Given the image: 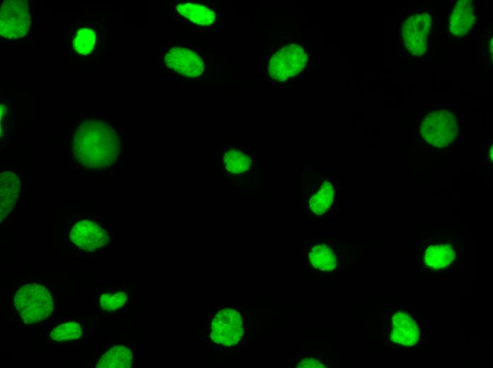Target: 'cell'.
Returning a JSON list of instances; mask_svg holds the SVG:
<instances>
[{"mask_svg":"<svg viewBox=\"0 0 493 368\" xmlns=\"http://www.w3.org/2000/svg\"><path fill=\"white\" fill-rule=\"evenodd\" d=\"M122 138L105 116L80 117L68 139L72 162L78 168L101 171L116 164L121 156Z\"/></svg>","mask_w":493,"mask_h":368,"instance_id":"1","label":"cell"},{"mask_svg":"<svg viewBox=\"0 0 493 368\" xmlns=\"http://www.w3.org/2000/svg\"><path fill=\"white\" fill-rule=\"evenodd\" d=\"M420 267L431 272L455 270L463 262L462 239L453 236H431L419 239L417 244Z\"/></svg>","mask_w":493,"mask_h":368,"instance_id":"2","label":"cell"},{"mask_svg":"<svg viewBox=\"0 0 493 368\" xmlns=\"http://www.w3.org/2000/svg\"><path fill=\"white\" fill-rule=\"evenodd\" d=\"M34 33L32 1L6 0L1 3L0 40L4 44L18 45L30 41Z\"/></svg>","mask_w":493,"mask_h":368,"instance_id":"3","label":"cell"},{"mask_svg":"<svg viewBox=\"0 0 493 368\" xmlns=\"http://www.w3.org/2000/svg\"><path fill=\"white\" fill-rule=\"evenodd\" d=\"M13 302L16 314L25 324H33L47 319L55 308L50 290L37 282L25 283L18 287Z\"/></svg>","mask_w":493,"mask_h":368,"instance_id":"4","label":"cell"},{"mask_svg":"<svg viewBox=\"0 0 493 368\" xmlns=\"http://www.w3.org/2000/svg\"><path fill=\"white\" fill-rule=\"evenodd\" d=\"M159 67L175 76L195 79L205 70L202 54L195 48L180 45H165L159 51Z\"/></svg>","mask_w":493,"mask_h":368,"instance_id":"5","label":"cell"},{"mask_svg":"<svg viewBox=\"0 0 493 368\" xmlns=\"http://www.w3.org/2000/svg\"><path fill=\"white\" fill-rule=\"evenodd\" d=\"M385 338L400 348L416 347L420 342L421 328L415 313L402 307L391 310L386 321Z\"/></svg>","mask_w":493,"mask_h":368,"instance_id":"6","label":"cell"},{"mask_svg":"<svg viewBox=\"0 0 493 368\" xmlns=\"http://www.w3.org/2000/svg\"><path fill=\"white\" fill-rule=\"evenodd\" d=\"M459 132L457 116L450 110L442 109L429 113L423 118L419 132L426 142L443 149L452 144Z\"/></svg>","mask_w":493,"mask_h":368,"instance_id":"7","label":"cell"},{"mask_svg":"<svg viewBox=\"0 0 493 368\" xmlns=\"http://www.w3.org/2000/svg\"><path fill=\"white\" fill-rule=\"evenodd\" d=\"M307 61V54L302 45L286 44L270 57L267 64L268 76L273 81H285L304 70Z\"/></svg>","mask_w":493,"mask_h":368,"instance_id":"8","label":"cell"},{"mask_svg":"<svg viewBox=\"0 0 493 368\" xmlns=\"http://www.w3.org/2000/svg\"><path fill=\"white\" fill-rule=\"evenodd\" d=\"M245 333L242 312L233 307L220 310L213 317L210 325L211 340L223 347L237 345Z\"/></svg>","mask_w":493,"mask_h":368,"instance_id":"9","label":"cell"},{"mask_svg":"<svg viewBox=\"0 0 493 368\" xmlns=\"http://www.w3.org/2000/svg\"><path fill=\"white\" fill-rule=\"evenodd\" d=\"M101 42V32L97 25L72 23L66 30L65 46L69 56L94 57Z\"/></svg>","mask_w":493,"mask_h":368,"instance_id":"10","label":"cell"},{"mask_svg":"<svg viewBox=\"0 0 493 368\" xmlns=\"http://www.w3.org/2000/svg\"><path fill=\"white\" fill-rule=\"evenodd\" d=\"M70 241L79 249L96 251L106 246L110 241L109 232L99 222L89 219H80L72 224L69 231Z\"/></svg>","mask_w":493,"mask_h":368,"instance_id":"11","label":"cell"},{"mask_svg":"<svg viewBox=\"0 0 493 368\" xmlns=\"http://www.w3.org/2000/svg\"><path fill=\"white\" fill-rule=\"evenodd\" d=\"M431 18L428 13H416L404 22L402 35L407 48L412 54H422L426 47V37L431 30Z\"/></svg>","mask_w":493,"mask_h":368,"instance_id":"12","label":"cell"},{"mask_svg":"<svg viewBox=\"0 0 493 368\" xmlns=\"http://www.w3.org/2000/svg\"><path fill=\"white\" fill-rule=\"evenodd\" d=\"M306 257L310 268L322 272L336 271L341 263L336 247L329 241H319L309 246Z\"/></svg>","mask_w":493,"mask_h":368,"instance_id":"13","label":"cell"},{"mask_svg":"<svg viewBox=\"0 0 493 368\" xmlns=\"http://www.w3.org/2000/svg\"><path fill=\"white\" fill-rule=\"evenodd\" d=\"M172 14L191 25L208 28L215 22L216 14L209 6L190 1L179 2L171 8Z\"/></svg>","mask_w":493,"mask_h":368,"instance_id":"14","label":"cell"},{"mask_svg":"<svg viewBox=\"0 0 493 368\" xmlns=\"http://www.w3.org/2000/svg\"><path fill=\"white\" fill-rule=\"evenodd\" d=\"M21 183L18 176L11 171L0 174V214L1 221L13 209L18 199Z\"/></svg>","mask_w":493,"mask_h":368,"instance_id":"15","label":"cell"},{"mask_svg":"<svg viewBox=\"0 0 493 368\" xmlns=\"http://www.w3.org/2000/svg\"><path fill=\"white\" fill-rule=\"evenodd\" d=\"M336 196V187L331 180L322 181L307 200V209L312 216H321L332 205Z\"/></svg>","mask_w":493,"mask_h":368,"instance_id":"16","label":"cell"},{"mask_svg":"<svg viewBox=\"0 0 493 368\" xmlns=\"http://www.w3.org/2000/svg\"><path fill=\"white\" fill-rule=\"evenodd\" d=\"M133 352L127 345H115L103 352L95 364L96 368H128L133 362Z\"/></svg>","mask_w":493,"mask_h":368,"instance_id":"17","label":"cell"},{"mask_svg":"<svg viewBox=\"0 0 493 368\" xmlns=\"http://www.w3.org/2000/svg\"><path fill=\"white\" fill-rule=\"evenodd\" d=\"M474 21V7L471 1H459L450 18V30L454 35H463L469 31Z\"/></svg>","mask_w":493,"mask_h":368,"instance_id":"18","label":"cell"},{"mask_svg":"<svg viewBox=\"0 0 493 368\" xmlns=\"http://www.w3.org/2000/svg\"><path fill=\"white\" fill-rule=\"evenodd\" d=\"M84 324L79 321H68L55 326L50 333V338L56 342L79 340L84 335Z\"/></svg>","mask_w":493,"mask_h":368,"instance_id":"19","label":"cell"},{"mask_svg":"<svg viewBox=\"0 0 493 368\" xmlns=\"http://www.w3.org/2000/svg\"><path fill=\"white\" fill-rule=\"evenodd\" d=\"M225 169L233 174H241L249 171L251 166V157L236 149H229L222 155Z\"/></svg>","mask_w":493,"mask_h":368,"instance_id":"20","label":"cell"},{"mask_svg":"<svg viewBox=\"0 0 493 368\" xmlns=\"http://www.w3.org/2000/svg\"><path fill=\"white\" fill-rule=\"evenodd\" d=\"M127 299V294L124 292H110L101 294L98 297V303L101 309L113 311L123 307Z\"/></svg>","mask_w":493,"mask_h":368,"instance_id":"21","label":"cell"},{"mask_svg":"<svg viewBox=\"0 0 493 368\" xmlns=\"http://www.w3.org/2000/svg\"><path fill=\"white\" fill-rule=\"evenodd\" d=\"M296 368H327L330 364L323 355L317 354H302L295 358Z\"/></svg>","mask_w":493,"mask_h":368,"instance_id":"22","label":"cell"},{"mask_svg":"<svg viewBox=\"0 0 493 368\" xmlns=\"http://www.w3.org/2000/svg\"><path fill=\"white\" fill-rule=\"evenodd\" d=\"M1 138L8 137L11 134L12 127V115L9 110L8 103L5 100H1Z\"/></svg>","mask_w":493,"mask_h":368,"instance_id":"23","label":"cell"}]
</instances>
